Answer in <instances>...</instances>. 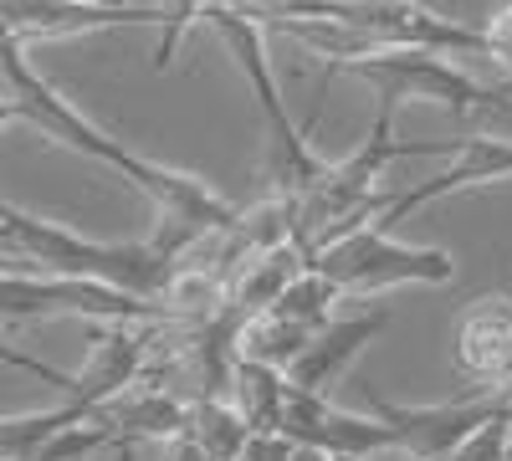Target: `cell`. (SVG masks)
<instances>
[{"instance_id":"obj_1","label":"cell","mask_w":512,"mask_h":461,"mask_svg":"<svg viewBox=\"0 0 512 461\" xmlns=\"http://www.w3.org/2000/svg\"><path fill=\"white\" fill-rule=\"evenodd\" d=\"M0 226H6L16 257H26L41 277H72V282H103L118 287L128 298L159 303V292L169 287L175 267H169L149 241H88L57 221L26 216L16 205L0 200Z\"/></svg>"},{"instance_id":"obj_2","label":"cell","mask_w":512,"mask_h":461,"mask_svg":"<svg viewBox=\"0 0 512 461\" xmlns=\"http://www.w3.org/2000/svg\"><path fill=\"white\" fill-rule=\"evenodd\" d=\"M210 26H216V36L231 47V57L241 62V77L246 88L256 98V108H262V129H267V180H272V195H287V200H303L318 175H323V159L313 154L308 134L292 123L282 93H277V77H272V57H267V36L256 21H246L236 6H226V0H216L205 16Z\"/></svg>"},{"instance_id":"obj_3","label":"cell","mask_w":512,"mask_h":461,"mask_svg":"<svg viewBox=\"0 0 512 461\" xmlns=\"http://www.w3.org/2000/svg\"><path fill=\"white\" fill-rule=\"evenodd\" d=\"M338 77H359L374 88L379 103H441L456 118H472V113H492L502 123H512V98L507 88H487L472 72H461L451 57L436 52H379L364 57L354 67H344Z\"/></svg>"},{"instance_id":"obj_4","label":"cell","mask_w":512,"mask_h":461,"mask_svg":"<svg viewBox=\"0 0 512 461\" xmlns=\"http://www.w3.org/2000/svg\"><path fill=\"white\" fill-rule=\"evenodd\" d=\"M308 272L328 277L338 292H379V287H446L456 277L451 251L441 246H405L379 226H359L328 241Z\"/></svg>"},{"instance_id":"obj_5","label":"cell","mask_w":512,"mask_h":461,"mask_svg":"<svg viewBox=\"0 0 512 461\" xmlns=\"http://www.w3.org/2000/svg\"><path fill=\"white\" fill-rule=\"evenodd\" d=\"M364 400L374 410V421L390 431V441L405 461H451L461 441H472L487 421L512 410L507 395H461L446 405H395L374 385H364Z\"/></svg>"},{"instance_id":"obj_6","label":"cell","mask_w":512,"mask_h":461,"mask_svg":"<svg viewBox=\"0 0 512 461\" xmlns=\"http://www.w3.org/2000/svg\"><path fill=\"white\" fill-rule=\"evenodd\" d=\"M456 374L472 395H507L512 400V303L482 298L456 318Z\"/></svg>"},{"instance_id":"obj_7","label":"cell","mask_w":512,"mask_h":461,"mask_svg":"<svg viewBox=\"0 0 512 461\" xmlns=\"http://www.w3.org/2000/svg\"><path fill=\"white\" fill-rule=\"evenodd\" d=\"M282 436L303 451H323L333 461H369L379 451H395L390 431L379 421H359V415L333 410L323 395H303L287 390V410H282Z\"/></svg>"},{"instance_id":"obj_8","label":"cell","mask_w":512,"mask_h":461,"mask_svg":"<svg viewBox=\"0 0 512 461\" xmlns=\"http://www.w3.org/2000/svg\"><path fill=\"white\" fill-rule=\"evenodd\" d=\"M512 175V139H497V134H477V139H456V154H451V170H441L436 180H420L400 195H384V211L374 216V226H395V221H410L420 205L431 200H451L461 190H477V185H492V180H507Z\"/></svg>"},{"instance_id":"obj_9","label":"cell","mask_w":512,"mask_h":461,"mask_svg":"<svg viewBox=\"0 0 512 461\" xmlns=\"http://www.w3.org/2000/svg\"><path fill=\"white\" fill-rule=\"evenodd\" d=\"M395 323L390 308H374V313H354V318H328L318 333H313V344L292 359L287 369V385L292 390H303V395H323L338 374H344L384 328Z\"/></svg>"},{"instance_id":"obj_10","label":"cell","mask_w":512,"mask_h":461,"mask_svg":"<svg viewBox=\"0 0 512 461\" xmlns=\"http://www.w3.org/2000/svg\"><path fill=\"white\" fill-rule=\"evenodd\" d=\"M0 26L16 41L31 36H82V31H113V26H154V11L134 6H77V0H0Z\"/></svg>"},{"instance_id":"obj_11","label":"cell","mask_w":512,"mask_h":461,"mask_svg":"<svg viewBox=\"0 0 512 461\" xmlns=\"http://www.w3.org/2000/svg\"><path fill=\"white\" fill-rule=\"evenodd\" d=\"M303 272H308V257L287 241V246H277V251H262V257L241 262L236 277L226 282V298H231V308H236L241 318H256V313H267Z\"/></svg>"},{"instance_id":"obj_12","label":"cell","mask_w":512,"mask_h":461,"mask_svg":"<svg viewBox=\"0 0 512 461\" xmlns=\"http://www.w3.org/2000/svg\"><path fill=\"white\" fill-rule=\"evenodd\" d=\"M287 374L282 369H267L256 359H236L231 369V395H236V410L251 431L262 436H277L282 431V410H287Z\"/></svg>"},{"instance_id":"obj_13","label":"cell","mask_w":512,"mask_h":461,"mask_svg":"<svg viewBox=\"0 0 512 461\" xmlns=\"http://www.w3.org/2000/svg\"><path fill=\"white\" fill-rule=\"evenodd\" d=\"M313 333H318V328H308V323H292V318H277V313H256V318H246V323H241L236 354L287 374V369H292V359L313 344Z\"/></svg>"},{"instance_id":"obj_14","label":"cell","mask_w":512,"mask_h":461,"mask_svg":"<svg viewBox=\"0 0 512 461\" xmlns=\"http://www.w3.org/2000/svg\"><path fill=\"white\" fill-rule=\"evenodd\" d=\"M205 461H241L251 426L241 421V410L231 400H190V431H185Z\"/></svg>"},{"instance_id":"obj_15","label":"cell","mask_w":512,"mask_h":461,"mask_svg":"<svg viewBox=\"0 0 512 461\" xmlns=\"http://www.w3.org/2000/svg\"><path fill=\"white\" fill-rule=\"evenodd\" d=\"M344 298L328 277H318V272H303L297 277L282 298L267 308V313H277V318H292V323H308V328H323L328 318H333V303Z\"/></svg>"},{"instance_id":"obj_16","label":"cell","mask_w":512,"mask_h":461,"mask_svg":"<svg viewBox=\"0 0 512 461\" xmlns=\"http://www.w3.org/2000/svg\"><path fill=\"white\" fill-rule=\"evenodd\" d=\"M210 6H216V0H159V6H154V26H159L154 72H169V62H175V52H180V41L190 36L195 21L210 16Z\"/></svg>"},{"instance_id":"obj_17","label":"cell","mask_w":512,"mask_h":461,"mask_svg":"<svg viewBox=\"0 0 512 461\" xmlns=\"http://www.w3.org/2000/svg\"><path fill=\"white\" fill-rule=\"evenodd\" d=\"M451 461H512V410H502L497 421H487L472 441H461Z\"/></svg>"},{"instance_id":"obj_18","label":"cell","mask_w":512,"mask_h":461,"mask_svg":"<svg viewBox=\"0 0 512 461\" xmlns=\"http://www.w3.org/2000/svg\"><path fill=\"white\" fill-rule=\"evenodd\" d=\"M482 57L512 72V6H502V11L482 26Z\"/></svg>"},{"instance_id":"obj_19","label":"cell","mask_w":512,"mask_h":461,"mask_svg":"<svg viewBox=\"0 0 512 461\" xmlns=\"http://www.w3.org/2000/svg\"><path fill=\"white\" fill-rule=\"evenodd\" d=\"M297 456V446L277 431V436H262V431H251V441H246V451H241V461H292Z\"/></svg>"},{"instance_id":"obj_20","label":"cell","mask_w":512,"mask_h":461,"mask_svg":"<svg viewBox=\"0 0 512 461\" xmlns=\"http://www.w3.org/2000/svg\"><path fill=\"white\" fill-rule=\"evenodd\" d=\"M11 123H21V108L11 98H0V129H11Z\"/></svg>"},{"instance_id":"obj_21","label":"cell","mask_w":512,"mask_h":461,"mask_svg":"<svg viewBox=\"0 0 512 461\" xmlns=\"http://www.w3.org/2000/svg\"><path fill=\"white\" fill-rule=\"evenodd\" d=\"M420 6H425V0H420Z\"/></svg>"}]
</instances>
